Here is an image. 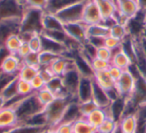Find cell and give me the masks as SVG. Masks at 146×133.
<instances>
[{
  "mask_svg": "<svg viewBox=\"0 0 146 133\" xmlns=\"http://www.w3.org/2000/svg\"><path fill=\"white\" fill-rule=\"evenodd\" d=\"M74 100L76 99L70 96H59L48 106L45 107L43 112H44L47 127H55L57 124H59L62 121L63 115L67 107Z\"/></svg>",
  "mask_w": 146,
  "mask_h": 133,
  "instance_id": "6da1fadb",
  "label": "cell"
},
{
  "mask_svg": "<svg viewBox=\"0 0 146 133\" xmlns=\"http://www.w3.org/2000/svg\"><path fill=\"white\" fill-rule=\"evenodd\" d=\"M43 14H44V10L25 7L22 19H21L20 31H27V32L40 33L41 34V32L43 31Z\"/></svg>",
  "mask_w": 146,
  "mask_h": 133,
  "instance_id": "7a4b0ae2",
  "label": "cell"
},
{
  "mask_svg": "<svg viewBox=\"0 0 146 133\" xmlns=\"http://www.w3.org/2000/svg\"><path fill=\"white\" fill-rule=\"evenodd\" d=\"M24 9L21 0H0V22L22 19Z\"/></svg>",
  "mask_w": 146,
  "mask_h": 133,
  "instance_id": "3957f363",
  "label": "cell"
},
{
  "mask_svg": "<svg viewBox=\"0 0 146 133\" xmlns=\"http://www.w3.org/2000/svg\"><path fill=\"white\" fill-rule=\"evenodd\" d=\"M86 2V1H85ZM85 2H80L68 6L62 9L56 13L57 17L63 22V24H69V23H75L82 21L83 17V11Z\"/></svg>",
  "mask_w": 146,
  "mask_h": 133,
  "instance_id": "277c9868",
  "label": "cell"
},
{
  "mask_svg": "<svg viewBox=\"0 0 146 133\" xmlns=\"http://www.w3.org/2000/svg\"><path fill=\"white\" fill-rule=\"evenodd\" d=\"M136 86V78L129 70H124L121 77L116 81L115 87L121 97L129 98L133 94Z\"/></svg>",
  "mask_w": 146,
  "mask_h": 133,
  "instance_id": "5b68a950",
  "label": "cell"
},
{
  "mask_svg": "<svg viewBox=\"0 0 146 133\" xmlns=\"http://www.w3.org/2000/svg\"><path fill=\"white\" fill-rule=\"evenodd\" d=\"M80 79H81V75L75 69L74 64L62 76V81H63L65 91H66V93L69 96L74 99H76V93H77V89L78 86H79Z\"/></svg>",
  "mask_w": 146,
  "mask_h": 133,
  "instance_id": "8992f818",
  "label": "cell"
},
{
  "mask_svg": "<svg viewBox=\"0 0 146 133\" xmlns=\"http://www.w3.org/2000/svg\"><path fill=\"white\" fill-rule=\"evenodd\" d=\"M22 64V59L18 55L9 53L0 63V74L17 76Z\"/></svg>",
  "mask_w": 146,
  "mask_h": 133,
  "instance_id": "52a82bcc",
  "label": "cell"
},
{
  "mask_svg": "<svg viewBox=\"0 0 146 133\" xmlns=\"http://www.w3.org/2000/svg\"><path fill=\"white\" fill-rule=\"evenodd\" d=\"M82 22L87 26L102 22L101 13H100L99 7L95 2V0H87L85 2Z\"/></svg>",
  "mask_w": 146,
  "mask_h": 133,
  "instance_id": "ba28073f",
  "label": "cell"
},
{
  "mask_svg": "<svg viewBox=\"0 0 146 133\" xmlns=\"http://www.w3.org/2000/svg\"><path fill=\"white\" fill-rule=\"evenodd\" d=\"M117 11L119 14L132 19L140 12V5L138 0H115Z\"/></svg>",
  "mask_w": 146,
  "mask_h": 133,
  "instance_id": "9c48e42d",
  "label": "cell"
},
{
  "mask_svg": "<svg viewBox=\"0 0 146 133\" xmlns=\"http://www.w3.org/2000/svg\"><path fill=\"white\" fill-rule=\"evenodd\" d=\"M64 31L70 38L78 41L80 43H83L87 39V25L84 24L82 21L75 23H69L64 25Z\"/></svg>",
  "mask_w": 146,
  "mask_h": 133,
  "instance_id": "30bf717a",
  "label": "cell"
},
{
  "mask_svg": "<svg viewBox=\"0 0 146 133\" xmlns=\"http://www.w3.org/2000/svg\"><path fill=\"white\" fill-rule=\"evenodd\" d=\"M19 124L15 108L6 105L0 110V128L12 129Z\"/></svg>",
  "mask_w": 146,
  "mask_h": 133,
  "instance_id": "8fae6325",
  "label": "cell"
},
{
  "mask_svg": "<svg viewBox=\"0 0 146 133\" xmlns=\"http://www.w3.org/2000/svg\"><path fill=\"white\" fill-rule=\"evenodd\" d=\"M72 60H73L74 67H75V69L78 71V73L81 75V77L93 78L94 71L92 70L91 63H90V61H88L85 57L82 56L79 53V51L74 54Z\"/></svg>",
  "mask_w": 146,
  "mask_h": 133,
  "instance_id": "7c38bea8",
  "label": "cell"
},
{
  "mask_svg": "<svg viewBox=\"0 0 146 133\" xmlns=\"http://www.w3.org/2000/svg\"><path fill=\"white\" fill-rule=\"evenodd\" d=\"M72 66H73L72 59L65 56H59L49 65L48 68L53 73L54 76L62 77Z\"/></svg>",
  "mask_w": 146,
  "mask_h": 133,
  "instance_id": "4fadbf2b",
  "label": "cell"
},
{
  "mask_svg": "<svg viewBox=\"0 0 146 133\" xmlns=\"http://www.w3.org/2000/svg\"><path fill=\"white\" fill-rule=\"evenodd\" d=\"M95 2L99 7L102 16V22L115 18V15L117 13V6H116L115 0H95Z\"/></svg>",
  "mask_w": 146,
  "mask_h": 133,
  "instance_id": "5bb4252c",
  "label": "cell"
},
{
  "mask_svg": "<svg viewBox=\"0 0 146 133\" xmlns=\"http://www.w3.org/2000/svg\"><path fill=\"white\" fill-rule=\"evenodd\" d=\"M92 90H93V78L81 77L76 93V99L78 102H83L92 99Z\"/></svg>",
  "mask_w": 146,
  "mask_h": 133,
  "instance_id": "9a60e30c",
  "label": "cell"
},
{
  "mask_svg": "<svg viewBox=\"0 0 146 133\" xmlns=\"http://www.w3.org/2000/svg\"><path fill=\"white\" fill-rule=\"evenodd\" d=\"M118 125L122 133H137L139 127V118L136 113L124 115L118 121Z\"/></svg>",
  "mask_w": 146,
  "mask_h": 133,
  "instance_id": "2e32d148",
  "label": "cell"
},
{
  "mask_svg": "<svg viewBox=\"0 0 146 133\" xmlns=\"http://www.w3.org/2000/svg\"><path fill=\"white\" fill-rule=\"evenodd\" d=\"M110 63H111V65L118 67V68L122 69V70H127L131 66L132 63L134 62L120 47L119 49L113 51V55H112Z\"/></svg>",
  "mask_w": 146,
  "mask_h": 133,
  "instance_id": "e0dca14e",
  "label": "cell"
},
{
  "mask_svg": "<svg viewBox=\"0 0 146 133\" xmlns=\"http://www.w3.org/2000/svg\"><path fill=\"white\" fill-rule=\"evenodd\" d=\"M92 100L97 104L99 108H107L111 104L109 97L107 95L104 89H102L100 86H98L93 81V90H92Z\"/></svg>",
  "mask_w": 146,
  "mask_h": 133,
  "instance_id": "ac0fdd59",
  "label": "cell"
},
{
  "mask_svg": "<svg viewBox=\"0 0 146 133\" xmlns=\"http://www.w3.org/2000/svg\"><path fill=\"white\" fill-rule=\"evenodd\" d=\"M43 30H64V24L54 13L44 11L42 19Z\"/></svg>",
  "mask_w": 146,
  "mask_h": 133,
  "instance_id": "d6986e66",
  "label": "cell"
},
{
  "mask_svg": "<svg viewBox=\"0 0 146 133\" xmlns=\"http://www.w3.org/2000/svg\"><path fill=\"white\" fill-rule=\"evenodd\" d=\"M85 1H87V0H48L46 9L44 11L56 14L57 12L66 8V7L76 4V3L85 2Z\"/></svg>",
  "mask_w": 146,
  "mask_h": 133,
  "instance_id": "ffe728a7",
  "label": "cell"
},
{
  "mask_svg": "<svg viewBox=\"0 0 146 133\" xmlns=\"http://www.w3.org/2000/svg\"><path fill=\"white\" fill-rule=\"evenodd\" d=\"M93 81L98 85V86H100L105 91L115 87V83H116L115 81L112 79V77L110 76L108 70L95 72L94 73V76H93Z\"/></svg>",
  "mask_w": 146,
  "mask_h": 133,
  "instance_id": "44dd1931",
  "label": "cell"
},
{
  "mask_svg": "<svg viewBox=\"0 0 146 133\" xmlns=\"http://www.w3.org/2000/svg\"><path fill=\"white\" fill-rule=\"evenodd\" d=\"M0 94L2 95L3 98L6 100V105L13 101L14 99L20 97L18 95V91H17V76L11 79L2 89L0 91Z\"/></svg>",
  "mask_w": 146,
  "mask_h": 133,
  "instance_id": "7402d4cb",
  "label": "cell"
},
{
  "mask_svg": "<svg viewBox=\"0 0 146 133\" xmlns=\"http://www.w3.org/2000/svg\"><path fill=\"white\" fill-rule=\"evenodd\" d=\"M108 108V107H107ZM107 108H96L95 110L92 111L90 114H88L85 117V119L96 129L103 123V121L109 116Z\"/></svg>",
  "mask_w": 146,
  "mask_h": 133,
  "instance_id": "603a6c76",
  "label": "cell"
},
{
  "mask_svg": "<svg viewBox=\"0 0 146 133\" xmlns=\"http://www.w3.org/2000/svg\"><path fill=\"white\" fill-rule=\"evenodd\" d=\"M87 37H102L105 38L109 35V27L103 22L96 24L88 25L87 26Z\"/></svg>",
  "mask_w": 146,
  "mask_h": 133,
  "instance_id": "cb8c5ba5",
  "label": "cell"
},
{
  "mask_svg": "<svg viewBox=\"0 0 146 133\" xmlns=\"http://www.w3.org/2000/svg\"><path fill=\"white\" fill-rule=\"evenodd\" d=\"M73 133H97V129L84 117H80L73 122Z\"/></svg>",
  "mask_w": 146,
  "mask_h": 133,
  "instance_id": "d4e9b609",
  "label": "cell"
},
{
  "mask_svg": "<svg viewBox=\"0 0 146 133\" xmlns=\"http://www.w3.org/2000/svg\"><path fill=\"white\" fill-rule=\"evenodd\" d=\"M35 96L38 99L39 103L43 106V108L47 107L50 103H52L53 101L57 98L55 93L52 92V91L49 88H47L46 86H45L44 88L40 89L39 91H36V92H35Z\"/></svg>",
  "mask_w": 146,
  "mask_h": 133,
  "instance_id": "484cf974",
  "label": "cell"
},
{
  "mask_svg": "<svg viewBox=\"0 0 146 133\" xmlns=\"http://www.w3.org/2000/svg\"><path fill=\"white\" fill-rule=\"evenodd\" d=\"M22 43H23V41H22V39H21L19 33H14V34H11L10 36L5 40L4 44H3V47H4L9 53H11V54H16Z\"/></svg>",
  "mask_w": 146,
  "mask_h": 133,
  "instance_id": "4316f807",
  "label": "cell"
},
{
  "mask_svg": "<svg viewBox=\"0 0 146 133\" xmlns=\"http://www.w3.org/2000/svg\"><path fill=\"white\" fill-rule=\"evenodd\" d=\"M40 68L41 67L22 64L18 74H17V78L22 79V80H26V81H31L39 73Z\"/></svg>",
  "mask_w": 146,
  "mask_h": 133,
  "instance_id": "83f0119b",
  "label": "cell"
},
{
  "mask_svg": "<svg viewBox=\"0 0 146 133\" xmlns=\"http://www.w3.org/2000/svg\"><path fill=\"white\" fill-rule=\"evenodd\" d=\"M109 35L119 39V40H124L127 36H129L127 27L126 25L120 24L118 22H115L109 27Z\"/></svg>",
  "mask_w": 146,
  "mask_h": 133,
  "instance_id": "f1b7e54d",
  "label": "cell"
},
{
  "mask_svg": "<svg viewBox=\"0 0 146 133\" xmlns=\"http://www.w3.org/2000/svg\"><path fill=\"white\" fill-rule=\"evenodd\" d=\"M41 35L48 37V38L52 39V40L56 41L58 43H61L64 46L67 39H68V36H67L64 30H43L41 32Z\"/></svg>",
  "mask_w": 146,
  "mask_h": 133,
  "instance_id": "f546056e",
  "label": "cell"
},
{
  "mask_svg": "<svg viewBox=\"0 0 146 133\" xmlns=\"http://www.w3.org/2000/svg\"><path fill=\"white\" fill-rule=\"evenodd\" d=\"M17 91H18V95L20 97H28L35 93V91L31 86L30 81L22 80V79L18 78H17Z\"/></svg>",
  "mask_w": 146,
  "mask_h": 133,
  "instance_id": "4dcf8cb0",
  "label": "cell"
},
{
  "mask_svg": "<svg viewBox=\"0 0 146 133\" xmlns=\"http://www.w3.org/2000/svg\"><path fill=\"white\" fill-rule=\"evenodd\" d=\"M39 55V64L41 67H48L57 57H59L60 55L53 53L51 51L47 50H42L41 52L38 53Z\"/></svg>",
  "mask_w": 146,
  "mask_h": 133,
  "instance_id": "1f68e13d",
  "label": "cell"
},
{
  "mask_svg": "<svg viewBox=\"0 0 146 133\" xmlns=\"http://www.w3.org/2000/svg\"><path fill=\"white\" fill-rule=\"evenodd\" d=\"M118 125V121L108 116L101 125L97 128V133H112Z\"/></svg>",
  "mask_w": 146,
  "mask_h": 133,
  "instance_id": "d6a6232c",
  "label": "cell"
},
{
  "mask_svg": "<svg viewBox=\"0 0 146 133\" xmlns=\"http://www.w3.org/2000/svg\"><path fill=\"white\" fill-rule=\"evenodd\" d=\"M78 105H79L80 115H81V117H84V118L88 114H90L93 110H95L96 108H99L97 106V104L92 99L87 101H83V102H78Z\"/></svg>",
  "mask_w": 146,
  "mask_h": 133,
  "instance_id": "836d02e7",
  "label": "cell"
},
{
  "mask_svg": "<svg viewBox=\"0 0 146 133\" xmlns=\"http://www.w3.org/2000/svg\"><path fill=\"white\" fill-rule=\"evenodd\" d=\"M28 46L30 48L31 52L39 53L42 51V37H41L40 33H37L32 38L28 41Z\"/></svg>",
  "mask_w": 146,
  "mask_h": 133,
  "instance_id": "e575fe53",
  "label": "cell"
},
{
  "mask_svg": "<svg viewBox=\"0 0 146 133\" xmlns=\"http://www.w3.org/2000/svg\"><path fill=\"white\" fill-rule=\"evenodd\" d=\"M110 65H111V63H110L109 61L102 60V59H99V58H97V57L92 59V61H91V67H92V70L94 71V73L108 70Z\"/></svg>",
  "mask_w": 146,
  "mask_h": 133,
  "instance_id": "d590c367",
  "label": "cell"
},
{
  "mask_svg": "<svg viewBox=\"0 0 146 133\" xmlns=\"http://www.w3.org/2000/svg\"><path fill=\"white\" fill-rule=\"evenodd\" d=\"M24 7H31V8L45 10L47 6L48 0H21Z\"/></svg>",
  "mask_w": 146,
  "mask_h": 133,
  "instance_id": "8d00e7d4",
  "label": "cell"
},
{
  "mask_svg": "<svg viewBox=\"0 0 146 133\" xmlns=\"http://www.w3.org/2000/svg\"><path fill=\"white\" fill-rule=\"evenodd\" d=\"M121 43H122L121 40L111 36V35H108V36H106L104 38V46L109 48L112 51H115L117 49H119L121 47Z\"/></svg>",
  "mask_w": 146,
  "mask_h": 133,
  "instance_id": "74e56055",
  "label": "cell"
},
{
  "mask_svg": "<svg viewBox=\"0 0 146 133\" xmlns=\"http://www.w3.org/2000/svg\"><path fill=\"white\" fill-rule=\"evenodd\" d=\"M112 55H113V51L110 50L109 48L103 46H100L96 49V57L99 59H102V60L105 61H111Z\"/></svg>",
  "mask_w": 146,
  "mask_h": 133,
  "instance_id": "f35d334b",
  "label": "cell"
},
{
  "mask_svg": "<svg viewBox=\"0 0 146 133\" xmlns=\"http://www.w3.org/2000/svg\"><path fill=\"white\" fill-rule=\"evenodd\" d=\"M22 62H23V64H26V65L41 67L40 64H39V55H38V53L30 52L24 59H22Z\"/></svg>",
  "mask_w": 146,
  "mask_h": 133,
  "instance_id": "ab89813d",
  "label": "cell"
},
{
  "mask_svg": "<svg viewBox=\"0 0 146 133\" xmlns=\"http://www.w3.org/2000/svg\"><path fill=\"white\" fill-rule=\"evenodd\" d=\"M30 83H31V86H32L33 90H34L35 92L39 91L40 89L44 88V87L46 86V83H45V81L43 80V78L41 77V75L39 74V73L30 81Z\"/></svg>",
  "mask_w": 146,
  "mask_h": 133,
  "instance_id": "60d3db41",
  "label": "cell"
},
{
  "mask_svg": "<svg viewBox=\"0 0 146 133\" xmlns=\"http://www.w3.org/2000/svg\"><path fill=\"white\" fill-rule=\"evenodd\" d=\"M54 128L57 133H73V122H60Z\"/></svg>",
  "mask_w": 146,
  "mask_h": 133,
  "instance_id": "b9f144b4",
  "label": "cell"
},
{
  "mask_svg": "<svg viewBox=\"0 0 146 133\" xmlns=\"http://www.w3.org/2000/svg\"><path fill=\"white\" fill-rule=\"evenodd\" d=\"M39 74L41 75V77L43 78V80L45 81V83H48L50 80H52L53 77H55L53 75V73L49 70L48 67H41L40 70H39Z\"/></svg>",
  "mask_w": 146,
  "mask_h": 133,
  "instance_id": "7bdbcfd3",
  "label": "cell"
},
{
  "mask_svg": "<svg viewBox=\"0 0 146 133\" xmlns=\"http://www.w3.org/2000/svg\"><path fill=\"white\" fill-rule=\"evenodd\" d=\"M123 71L124 70H122V69L118 68V67H116V66H113V65H110L109 69H108V72H109L110 76L112 77V79H113L115 82L121 77Z\"/></svg>",
  "mask_w": 146,
  "mask_h": 133,
  "instance_id": "ee69618b",
  "label": "cell"
},
{
  "mask_svg": "<svg viewBox=\"0 0 146 133\" xmlns=\"http://www.w3.org/2000/svg\"><path fill=\"white\" fill-rule=\"evenodd\" d=\"M30 52H31V50H30V48H29V46H28V43L23 42L22 44H21L20 48L18 49V51H17L16 55H18L21 59H24Z\"/></svg>",
  "mask_w": 146,
  "mask_h": 133,
  "instance_id": "f6af8a7d",
  "label": "cell"
},
{
  "mask_svg": "<svg viewBox=\"0 0 146 133\" xmlns=\"http://www.w3.org/2000/svg\"><path fill=\"white\" fill-rule=\"evenodd\" d=\"M86 40H87L90 44L93 45L94 47H96V48L104 45V38H102V37H87Z\"/></svg>",
  "mask_w": 146,
  "mask_h": 133,
  "instance_id": "bcb514c9",
  "label": "cell"
},
{
  "mask_svg": "<svg viewBox=\"0 0 146 133\" xmlns=\"http://www.w3.org/2000/svg\"><path fill=\"white\" fill-rule=\"evenodd\" d=\"M140 5V9L144 12H146V0H138Z\"/></svg>",
  "mask_w": 146,
  "mask_h": 133,
  "instance_id": "7dc6e473",
  "label": "cell"
},
{
  "mask_svg": "<svg viewBox=\"0 0 146 133\" xmlns=\"http://www.w3.org/2000/svg\"><path fill=\"white\" fill-rule=\"evenodd\" d=\"M42 133H57V131L54 127H47L46 129H44Z\"/></svg>",
  "mask_w": 146,
  "mask_h": 133,
  "instance_id": "c3c4849f",
  "label": "cell"
},
{
  "mask_svg": "<svg viewBox=\"0 0 146 133\" xmlns=\"http://www.w3.org/2000/svg\"><path fill=\"white\" fill-rule=\"evenodd\" d=\"M6 106V100H5L4 98H3V96L1 94H0V110L3 108V107Z\"/></svg>",
  "mask_w": 146,
  "mask_h": 133,
  "instance_id": "681fc988",
  "label": "cell"
},
{
  "mask_svg": "<svg viewBox=\"0 0 146 133\" xmlns=\"http://www.w3.org/2000/svg\"><path fill=\"white\" fill-rule=\"evenodd\" d=\"M145 133H146V124H145Z\"/></svg>",
  "mask_w": 146,
  "mask_h": 133,
  "instance_id": "f907efd6",
  "label": "cell"
}]
</instances>
